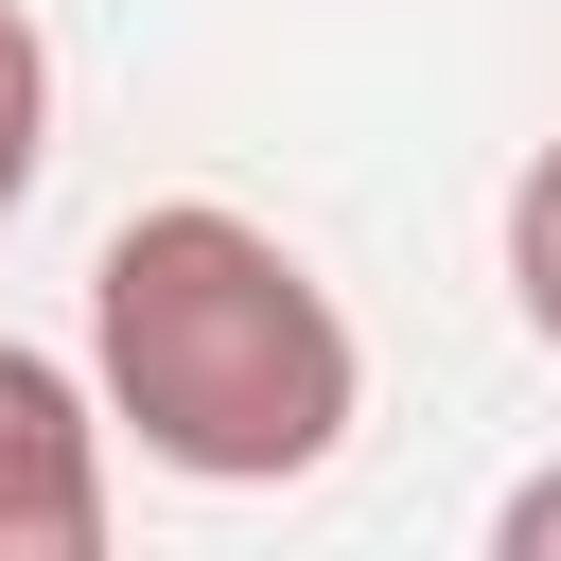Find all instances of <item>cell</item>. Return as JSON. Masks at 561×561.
I'll list each match as a JSON object with an SVG mask.
<instances>
[{"instance_id":"cell-1","label":"cell","mask_w":561,"mask_h":561,"mask_svg":"<svg viewBox=\"0 0 561 561\" xmlns=\"http://www.w3.org/2000/svg\"><path fill=\"white\" fill-rule=\"evenodd\" d=\"M88 386H105V438H140L175 491H298L368 421V351H351L333 280L228 193H175V210L105 228Z\"/></svg>"},{"instance_id":"cell-2","label":"cell","mask_w":561,"mask_h":561,"mask_svg":"<svg viewBox=\"0 0 561 561\" xmlns=\"http://www.w3.org/2000/svg\"><path fill=\"white\" fill-rule=\"evenodd\" d=\"M0 561H105V386L0 333Z\"/></svg>"},{"instance_id":"cell-3","label":"cell","mask_w":561,"mask_h":561,"mask_svg":"<svg viewBox=\"0 0 561 561\" xmlns=\"http://www.w3.org/2000/svg\"><path fill=\"white\" fill-rule=\"evenodd\" d=\"M508 316L561 351V140H526V175H508Z\"/></svg>"},{"instance_id":"cell-4","label":"cell","mask_w":561,"mask_h":561,"mask_svg":"<svg viewBox=\"0 0 561 561\" xmlns=\"http://www.w3.org/2000/svg\"><path fill=\"white\" fill-rule=\"evenodd\" d=\"M35 158H53V35L0 0V228L35 210Z\"/></svg>"},{"instance_id":"cell-5","label":"cell","mask_w":561,"mask_h":561,"mask_svg":"<svg viewBox=\"0 0 561 561\" xmlns=\"http://www.w3.org/2000/svg\"><path fill=\"white\" fill-rule=\"evenodd\" d=\"M491 561H561V473H526V491L491 508Z\"/></svg>"}]
</instances>
